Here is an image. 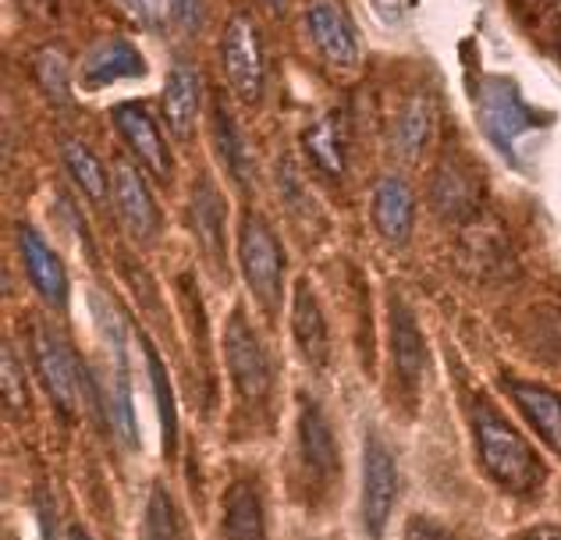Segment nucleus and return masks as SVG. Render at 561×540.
<instances>
[{
    "instance_id": "obj_1",
    "label": "nucleus",
    "mask_w": 561,
    "mask_h": 540,
    "mask_svg": "<svg viewBox=\"0 0 561 540\" xmlns=\"http://www.w3.org/2000/svg\"><path fill=\"white\" fill-rule=\"evenodd\" d=\"M472 437H477L480 462L494 484L512 494H529L543 484V466L537 451L491 405H477V413H472Z\"/></svg>"
},
{
    "instance_id": "obj_2",
    "label": "nucleus",
    "mask_w": 561,
    "mask_h": 540,
    "mask_svg": "<svg viewBox=\"0 0 561 540\" xmlns=\"http://www.w3.org/2000/svg\"><path fill=\"white\" fill-rule=\"evenodd\" d=\"M477 118H480V128L486 133V139L508 157H515V142L537 125V114L526 107L519 85L512 79H501V76L483 79L480 93H477Z\"/></svg>"
},
{
    "instance_id": "obj_3",
    "label": "nucleus",
    "mask_w": 561,
    "mask_h": 540,
    "mask_svg": "<svg viewBox=\"0 0 561 540\" xmlns=\"http://www.w3.org/2000/svg\"><path fill=\"white\" fill-rule=\"evenodd\" d=\"M239 256H242V274L249 288H253L256 302L274 317L280 302V285H285V253H280V242L274 231L263 225V217L256 214L245 217Z\"/></svg>"
},
{
    "instance_id": "obj_4",
    "label": "nucleus",
    "mask_w": 561,
    "mask_h": 540,
    "mask_svg": "<svg viewBox=\"0 0 561 540\" xmlns=\"http://www.w3.org/2000/svg\"><path fill=\"white\" fill-rule=\"evenodd\" d=\"M33 356H36L39 381L47 384L50 402L61 409L65 416L79 413V399H82L85 384H90V374L82 370L76 348H71L57 331L36 328L33 331Z\"/></svg>"
},
{
    "instance_id": "obj_5",
    "label": "nucleus",
    "mask_w": 561,
    "mask_h": 540,
    "mask_svg": "<svg viewBox=\"0 0 561 540\" xmlns=\"http://www.w3.org/2000/svg\"><path fill=\"white\" fill-rule=\"evenodd\" d=\"M398 502V462L394 451L370 430L363 445V527L370 540H380Z\"/></svg>"
},
{
    "instance_id": "obj_6",
    "label": "nucleus",
    "mask_w": 561,
    "mask_h": 540,
    "mask_svg": "<svg viewBox=\"0 0 561 540\" xmlns=\"http://www.w3.org/2000/svg\"><path fill=\"white\" fill-rule=\"evenodd\" d=\"M225 359H228L231 381H234V388H239V399L263 402L271 395V384H274L271 359H267V353H263L256 331L249 328L242 310H234L228 328H225Z\"/></svg>"
},
{
    "instance_id": "obj_7",
    "label": "nucleus",
    "mask_w": 561,
    "mask_h": 540,
    "mask_svg": "<svg viewBox=\"0 0 561 540\" xmlns=\"http://www.w3.org/2000/svg\"><path fill=\"white\" fill-rule=\"evenodd\" d=\"M220 57H225V76L234 96L242 104H256L263 93V43L256 33V22L245 11L231 14L225 39H220Z\"/></svg>"
},
{
    "instance_id": "obj_8",
    "label": "nucleus",
    "mask_w": 561,
    "mask_h": 540,
    "mask_svg": "<svg viewBox=\"0 0 561 540\" xmlns=\"http://www.w3.org/2000/svg\"><path fill=\"white\" fill-rule=\"evenodd\" d=\"M306 28H309V36H313L317 50L328 57L334 68L348 71L359 65V36L337 0H313V4L306 8Z\"/></svg>"
},
{
    "instance_id": "obj_9",
    "label": "nucleus",
    "mask_w": 561,
    "mask_h": 540,
    "mask_svg": "<svg viewBox=\"0 0 561 540\" xmlns=\"http://www.w3.org/2000/svg\"><path fill=\"white\" fill-rule=\"evenodd\" d=\"M114 203L117 214H122V225L128 228V235L136 242H153L157 228H160V214L157 203L150 196V188L139 179V171L131 164H117L114 168Z\"/></svg>"
},
{
    "instance_id": "obj_10",
    "label": "nucleus",
    "mask_w": 561,
    "mask_h": 540,
    "mask_svg": "<svg viewBox=\"0 0 561 540\" xmlns=\"http://www.w3.org/2000/svg\"><path fill=\"white\" fill-rule=\"evenodd\" d=\"M114 128L128 142V150L136 153L142 164L157 174V179H171L168 142H164V136H160L157 122L150 118V114H146L142 104H122V107H114Z\"/></svg>"
},
{
    "instance_id": "obj_11",
    "label": "nucleus",
    "mask_w": 561,
    "mask_h": 540,
    "mask_svg": "<svg viewBox=\"0 0 561 540\" xmlns=\"http://www.w3.org/2000/svg\"><path fill=\"white\" fill-rule=\"evenodd\" d=\"M299 451H302V466L320 480L334 476L337 466H342V459H337L334 427L328 423V416H323V409L309 395L299 399Z\"/></svg>"
},
{
    "instance_id": "obj_12",
    "label": "nucleus",
    "mask_w": 561,
    "mask_h": 540,
    "mask_svg": "<svg viewBox=\"0 0 561 540\" xmlns=\"http://www.w3.org/2000/svg\"><path fill=\"white\" fill-rule=\"evenodd\" d=\"M19 250H22V264L28 271V282L36 285V291L50 306H65L68 299V274H65V264L61 256H57L47 239L39 235L36 228L22 225L19 228Z\"/></svg>"
},
{
    "instance_id": "obj_13",
    "label": "nucleus",
    "mask_w": 561,
    "mask_h": 540,
    "mask_svg": "<svg viewBox=\"0 0 561 540\" xmlns=\"http://www.w3.org/2000/svg\"><path fill=\"white\" fill-rule=\"evenodd\" d=\"M146 61L128 39H103L85 54L82 61V85L85 90H103L117 79H142Z\"/></svg>"
},
{
    "instance_id": "obj_14",
    "label": "nucleus",
    "mask_w": 561,
    "mask_h": 540,
    "mask_svg": "<svg viewBox=\"0 0 561 540\" xmlns=\"http://www.w3.org/2000/svg\"><path fill=\"white\" fill-rule=\"evenodd\" d=\"M291 334L299 353L306 356L309 367H328L331 363V338H328V320L320 313V302L313 296V288L306 282L295 288V302H291Z\"/></svg>"
},
{
    "instance_id": "obj_15",
    "label": "nucleus",
    "mask_w": 561,
    "mask_h": 540,
    "mask_svg": "<svg viewBox=\"0 0 561 540\" xmlns=\"http://www.w3.org/2000/svg\"><path fill=\"white\" fill-rule=\"evenodd\" d=\"M508 395L523 409V416L534 423V430L543 437V445L561 456V395L543 384L508 381Z\"/></svg>"
},
{
    "instance_id": "obj_16",
    "label": "nucleus",
    "mask_w": 561,
    "mask_h": 540,
    "mask_svg": "<svg viewBox=\"0 0 561 540\" xmlns=\"http://www.w3.org/2000/svg\"><path fill=\"white\" fill-rule=\"evenodd\" d=\"M220 533L225 540H267L260 494L249 480H234L225 494V513H220Z\"/></svg>"
},
{
    "instance_id": "obj_17",
    "label": "nucleus",
    "mask_w": 561,
    "mask_h": 540,
    "mask_svg": "<svg viewBox=\"0 0 561 540\" xmlns=\"http://www.w3.org/2000/svg\"><path fill=\"white\" fill-rule=\"evenodd\" d=\"M160 111H164L168 128L179 139H188L192 128H196V114H199V79L192 65H174L171 76L164 82V100H160Z\"/></svg>"
},
{
    "instance_id": "obj_18",
    "label": "nucleus",
    "mask_w": 561,
    "mask_h": 540,
    "mask_svg": "<svg viewBox=\"0 0 561 540\" xmlns=\"http://www.w3.org/2000/svg\"><path fill=\"white\" fill-rule=\"evenodd\" d=\"M412 214L416 210H412L409 185L402 179H394V174L380 179L377 193H374V225H377L380 235L394 245H402L412 231Z\"/></svg>"
},
{
    "instance_id": "obj_19",
    "label": "nucleus",
    "mask_w": 561,
    "mask_h": 540,
    "mask_svg": "<svg viewBox=\"0 0 561 540\" xmlns=\"http://www.w3.org/2000/svg\"><path fill=\"white\" fill-rule=\"evenodd\" d=\"M107 338L114 345V388H111V416L117 423V434L128 448H139V427H136V405H131V374H128V356L122 345V331L117 320L107 317Z\"/></svg>"
},
{
    "instance_id": "obj_20",
    "label": "nucleus",
    "mask_w": 561,
    "mask_h": 540,
    "mask_svg": "<svg viewBox=\"0 0 561 540\" xmlns=\"http://www.w3.org/2000/svg\"><path fill=\"white\" fill-rule=\"evenodd\" d=\"M391 356H394L398 377H402L409 388L416 384L426 367V345L416 328V317H412L402 302H391Z\"/></svg>"
},
{
    "instance_id": "obj_21",
    "label": "nucleus",
    "mask_w": 561,
    "mask_h": 540,
    "mask_svg": "<svg viewBox=\"0 0 561 540\" xmlns=\"http://www.w3.org/2000/svg\"><path fill=\"white\" fill-rule=\"evenodd\" d=\"M192 225H196L203 250L210 253L217 267H225V199L206 179L192 188Z\"/></svg>"
},
{
    "instance_id": "obj_22",
    "label": "nucleus",
    "mask_w": 561,
    "mask_h": 540,
    "mask_svg": "<svg viewBox=\"0 0 561 540\" xmlns=\"http://www.w3.org/2000/svg\"><path fill=\"white\" fill-rule=\"evenodd\" d=\"M139 345H142V356H146V374H150V384H153V402H157V416H160V437H164V456H174V445H179V402H174V391H171V377L160 353L153 348L150 334L139 331Z\"/></svg>"
},
{
    "instance_id": "obj_23",
    "label": "nucleus",
    "mask_w": 561,
    "mask_h": 540,
    "mask_svg": "<svg viewBox=\"0 0 561 540\" xmlns=\"http://www.w3.org/2000/svg\"><path fill=\"white\" fill-rule=\"evenodd\" d=\"M214 146H217V157L225 160V168L234 182H242V185L253 182V157H249L245 136H242V128H239V122H234V114L225 100H217L214 104Z\"/></svg>"
},
{
    "instance_id": "obj_24",
    "label": "nucleus",
    "mask_w": 561,
    "mask_h": 540,
    "mask_svg": "<svg viewBox=\"0 0 561 540\" xmlns=\"http://www.w3.org/2000/svg\"><path fill=\"white\" fill-rule=\"evenodd\" d=\"M431 199L437 214L445 217H469L472 210H477V185L469 182V171H462L455 160H448L445 168H437L434 174V185H431Z\"/></svg>"
},
{
    "instance_id": "obj_25",
    "label": "nucleus",
    "mask_w": 561,
    "mask_h": 540,
    "mask_svg": "<svg viewBox=\"0 0 561 540\" xmlns=\"http://www.w3.org/2000/svg\"><path fill=\"white\" fill-rule=\"evenodd\" d=\"M61 157H65V168L71 171V179H76V185L96 203V207H103V203L111 199V185H107V174H103L100 157L79 139H65Z\"/></svg>"
},
{
    "instance_id": "obj_26",
    "label": "nucleus",
    "mask_w": 561,
    "mask_h": 540,
    "mask_svg": "<svg viewBox=\"0 0 561 540\" xmlns=\"http://www.w3.org/2000/svg\"><path fill=\"white\" fill-rule=\"evenodd\" d=\"M431 128H434V114L431 104L423 96H412L409 104L398 114V125H394V146L402 157H420L426 139H431Z\"/></svg>"
},
{
    "instance_id": "obj_27",
    "label": "nucleus",
    "mask_w": 561,
    "mask_h": 540,
    "mask_svg": "<svg viewBox=\"0 0 561 540\" xmlns=\"http://www.w3.org/2000/svg\"><path fill=\"white\" fill-rule=\"evenodd\" d=\"M306 150L317 160L320 171L328 174H342L345 171V146H342V128L334 118H323L306 133Z\"/></svg>"
},
{
    "instance_id": "obj_28",
    "label": "nucleus",
    "mask_w": 561,
    "mask_h": 540,
    "mask_svg": "<svg viewBox=\"0 0 561 540\" xmlns=\"http://www.w3.org/2000/svg\"><path fill=\"white\" fill-rule=\"evenodd\" d=\"M139 540H179V513H174V502L164 484L150 487V502H146Z\"/></svg>"
},
{
    "instance_id": "obj_29",
    "label": "nucleus",
    "mask_w": 561,
    "mask_h": 540,
    "mask_svg": "<svg viewBox=\"0 0 561 540\" xmlns=\"http://www.w3.org/2000/svg\"><path fill=\"white\" fill-rule=\"evenodd\" d=\"M39 85H43V93H47L57 107H65L68 100H71V90H68V82H71V71H68V61L57 50H43L39 54Z\"/></svg>"
},
{
    "instance_id": "obj_30",
    "label": "nucleus",
    "mask_w": 561,
    "mask_h": 540,
    "mask_svg": "<svg viewBox=\"0 0 561 540\" xmlns=\"http://www.w3.org/2000/svg\"><path fill=\"white\" fill-rule=\"evenodd\" d=\"M0 374H4V405L8 413H22L25 409V381H22V370H19V359H14L11 345H4V359H0Z\"/></svg>"
},
{
    "instance_id": "obj_31",
    "label": "nucleus",
    "mask_w": 561,
    "mask_h": 540,
    "mask_svg": "<svg viewBox=\"0 0 561 540\" xmlns=\"http://www.w3.org/2000/svg\"><path fill=\"white\" fill-rule=\"evenodd\" d=\"M405 540H455V533L431 516H412L405 522Z\"/></svg>"
},
{
    "instance_id": "obj_32",
    "label": "nucleus",
    "mask_w": 561,
    "mask_h": 540,
    "mask_svg": "<svg viewBox=\"0 0 561 540\" xmlns=\"http://www.w3.org/2000/svg\"><path fill=\"white\" fill-rule=\"evenodd\" d=\"M171 14L179 19V25L196 28L203 22V0H171Z\"/></svg>"
},
{
    "instance_id": "obj_33",
    "label": "nucleus",
    "mask_w": 561,
    "mask_h": 540,
    "mask_svg": "<svg viewBox=\"0 0 561 540\" xmlns=\"http://www.w3.org/2000/svg\"><path fill=\"white\" fill-rule=\"evenodd\" d=\"M374 8L380 19H388V22H402V14H405V0H374Z\"/></svg>"
},
{
    "instance_id": "obj_34",
    "label": "nucleus",
    "mask_w": 561,
    "mask_h": 540,
    "mask_svg": "<svg viewBox=\"0 0 561 540\" xmlns=\"http://www.w3.org/2000/svg\"><path fill=\"white\" fill-rule=\"evenodd\" d=\"M523 540H561V527L558 522H537L523 533Z\"/></svg>"
},
{
    "instance_id": "obj_35",
    "label": "nucleus",
    "mask_w": 561,
    "mask_h": 540,
    "mask_svg": "<svg viewBox=\"0 0 561 540\" xmlns=\"http://www.w3.org/2000/svg\"><path fill=\"white\" fill-rule=\"evenodd\" d=\"M128 4L142 14H153V19H160V11H164V0H128Z\"/></svg>"
},
{
    "instance_id": "obj_36",
    "label": "nucleus",
    "mask_w": 561,
    "mask_h": 540,
    "mask_svg": "<svg viewBox=\"0 0 561 540\" xmlns=\"http://www.w3.org/2000/svg\"><path fill=\"white\" fill-rule=\"evenodd\" d=\"M68 540H93V537L85 533L82 527H71V530H68Z\"/></svg>"
},
{
    "instance_id": "obj_37",
    "label": "nucleus",
    "mask_w": 561,
    "mask_h": 540,
    "mask_svg": "<svg viewBox=\"0 0 561 540\" xmlns=\"http://www.w3.org/2000/svg\"><path fill=\"white\" fill-rule=\"evenodd\" d=\"M267 4H271V8H280V0H267Z\"/></svg>"
},
{
    "instance_id": "obj_38",
    "label": "nucleus",
    "mask_w": 561,
    "mask_h": 540,
    "mask_svg": "<svg viewBox=\"0 0 561 540\" xmlns=\"http://www.w3.org/2000/svg\"><path fill=\"white\" fill-rule=\"evenodd\" d=\"M558 47H561V28H558Z\"/></svg>"
}]
</instances>
